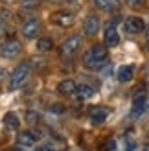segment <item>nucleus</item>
I'll return each instance as SVG.
<instances>
[{"instance_id":"obj_1","label":"nucleus","mask_w":149,"mask_h":151,"mask_svg":"<svg viewBox=\"0 0 149 151\" xmlns=\"http://www.w3.org/2000/svg\"><path fill=\"white\" fill-rule=\"evenodd\" d=\"M107 57H109V50H107L105 44H94V46L85 54L83 65L88 70H100L101 66L107 63Z\"/></svg>"},{"instance_id":"obj_2","label":"nucleus","mask_w":149,"mask_h":151,"mask_svg":"<svg viewBox=\"0 0 149 151\" xmlns=\"http://www.w3.org/2000/svg\"><path fill=\"white\" fill-rule=\"evenodd\" d=\"M29 76H32V68H29V65H28V63L19 65L17 68L11 72V76H9V83H7L9 90L22 88V87L26 85V81L29 79Z\"/></svg>"},{"instance_id":"obj_3","label":"nucleus","mask_w":149,"mask_h":151,"mask_svg":"<svg viewBox=\"0 0 149 151\" xmlns=\"http://www.w3.org/2000/svg\"><path fill=\"white\" fill-rule=\"evenodd\" d=\"M79 48H81V37L79 35H72L61 44V55L63 57H72V55H76L79 52Z\"/></svg>"},{"instance_id":"obj_4","label":"nucleus","mask_w":149,"mask_h":151,"mask_svg":"<svg viewBox=\"0 0 149 151\" xmlns=\"http://www.w3.org/2000/svg\"><path fill=\"white\" fill-rule=\"evenodd\" d=\"M123 29H125L129 35H138V33H142L144 29H145V22H144V19H140V17H136V15H133V17H127V19H125Z\"/></svg>"},{"instance_id":"obj_5","label":"nucleus","mask_w":149,"mask_h":151,"mask_svg":"<svg viewBox=\"0 0 149 151\" xmlns=\"http://www.w3.org/2000/svg\"><path fill=\"white\" fill-rule=\"evenodd\" d=\"M20 52H22V44H20L19 41H15V39L6 41L2 46H0V55L6 57V59H13V57H17Z\"/></svg>"},{"instance_id":"obj_6","label":"nucleus","mask_w":149,"mask_h":151,"mask_svg":"<svg viewBox=\"0 0 149 151\" xmlns=\"http://www.w3.org/2000/svg\"><path fill=\"white\" fill-rule=\"evenodd\" d=\"M50 20L54 22V24L61 26V28H70L74 22H76V19H74V15L70 11H55L50 15Z\"/></svg>"},{"instance_id":"obj_7","label":"nucleus","mask_w":149,"mask_h":151,"mask_svg":"<svg viewBox=\"0 0 149 151\" xmlns=\"http://www.w3.org/2000/svg\"><path fill=\"white\" fill-rule=\"evenodd\" d=\"M103 44L107 48H114L120 44V33L116 29V24H109L105 28V32H103Z\"/></svg>"},{"instance_id":"obj_8","label":"nucleus","mask_w":149,"mask_h":151,"mask_svg":"<svg viewBox=\"0 0 149 151\" xmlns=\"http://www.w3.org/2000/svg\"><path fill=\"white\" fill-rule=\"evenodd\" d=\"M20 33H22V37H26V39H35V37L41 33V22L37 20V19L28 20L26 24L22 26Z\"/></svg>"},{"instance_id":"obj_9","label":"nucleus","mask_w":149,"mask_h":151,"mask_svg":"<svg viewBox=\"0 0 149 151\" xmlns=\"http://www.w3.org/2000/svg\"><path fill=\"white\" fill-rule=\"evenodd\" d=\"M83 32H85L87 37H94L96 33L100 32V17H96V15H88V17L85 19Z\"/></svg>"},{"instance_id":"obj_10","label":"nucleus","mask_w":149,"mask_h":151,"mask_svg":"<svg viewBox=\"0 0 149 151\" xmlns=\"http://www.w3.org/2000/svg\"><path fill=\"white\" fill-rule=\"evenodd\" d=\"M94 6L103 13H114L120 9V0H94Z\"/></svg>"},{"instance_id":"obj_11","label":"nucleus","mask_w":149,"mask_h":151,"mask_svg":"<svg viewBox=\"0 0 149 151\" xmlns=\"http://www.w3.org/2000/svg\"><path fill=\"white\" fill-rule=\"evenodd\" d=\"M76 90H77V85H76L74 79H63V81H59V85H57V92L63 94V96H70V94L76 92Z\"/></svg>"},{"instance_id":"obj_12","label":"nucleus","mask_w":149,"mask_h":151,"mask_svg":"<svg viewBox=\"0 0 149 151\" xmlns=\"http://www.w3.org/2000/svg\"><path fill=\"white\" fill-rule=\"evenodd\" d=\"M107 116H109V111H107L105 107H94V109L90 111V122H92L94 125L103 124Z\"/></svg>"},{"instance_id":"obj_13","label":"nucleus","mask_w":149,"mask_h":151,"mask_svg":"<svg viewBox=\"0 0 149 151\" xmlns=\"http://www.w3.org/2000/svg\"><path fill=\"white\" fill-rule=\"evenodd\" d=\"M133 78H135V68L131 65H123L118 68V81L120 83H129Z\"/></svg>"},{"instance_id":"obj_14","label":"nucleus","mask_w":149,"mask_h":151,"mask_svg":"<svg viewBox=\"0 0 149 151\" xmlns=\"http://www.w3.org/2000/svg\"><path fill=\"white\" fill-rule=\"evenodd\" d=\"M17 144L24 146V147H32V146H35V137L32 133H19L17 134Z\"/></svg>"},{"instance_id":"obj_15","label":"nucleus","mask_w":149,"mask_h":151,"mask_svg":"<svg viewBox=\"0 0 149 151\" xmlns=\"http://www.w3.org/2000/svg\"><path fill=\"white\" fill-rule=\"evenodd\" d=\"M4 125L7 127V129H19V125H20V122H19V116L15 114V112H7V114L4 116Z\"/></svg>"},{"instance_id":"obj_16","label":"nucleus","mask_w":149,"mask_h":151,"mask_svg":"<svg viewBox=\"0 0 149 151\" xmlns=\"http://www.w3.org/2000/svg\"><path fill=\"white\" fill-rule=\"evenodd\" d=\"M35 48H37V52H42V54H44V52H50L52 48H54V41L48 39V37H41V39L37 41Z\"/></svg>"},{"instance_id":"obj_17","label":"nucleus","mask_w":149,"mask_h":151,"mask_svg":"<svg viewBox=\"0 0 149 151\" xmlns=\"http://www.w3.org/2000/svg\"><path fill=\"white\" fill-rule=\"evenodd\" d=\"M76 92H77V96L81 98V100H88V98L94 96V88L90 85H85V83H83V85H77Z\"/></svg>"},{"instance_id":"obj_18","label":"nucleus","mask_w":149,"mask_h":151,"mask_svg":"<svg viewBox=\"0 0 149 151\" xmlns=\"http://www.w3.org/2000/svg\"><path fill=\"white\" fill-rule=\"evenodd\" d=\"M147 100V90L144 85H140L135 88V94H133V103H140V101H145Z\"/></svg>"},{"instance_id":"obj_19","label":"nucleus","mask_w":149,"mask_h":151,"mask_svg":"<svg viewBox=\"0 0 149 151\" xmlns=\"http://www.w3.org/2000/svg\"><path fill=\"white\" fill-rule=\"evenodd\" d=\"M41 2H42V0H22L20 7H22V9H26V11H29V9H35Z\"/></svg>"},{"instance_id":"obj_20","label":"nucleus","mask_w":149,"mask_h":151,"mask_svg":"<svg viewBox=\"0 0 149 151\" xmlns=\"http://www.w3.org/2000/svg\"><path fill=\"white\" fill-rule=\"evenodd\" d=\"M135 149H136L135 138H133L131 134H127V137H125V151H135Z\"/></svg>"},{"instance_id":"obj_21","label":"nucleus","mask_w":149,"mask_h":151,"mask_svg":"<svg viewBox=\"0 0 149 151\" xmlns=\"http://www.w3.org/2000/svg\"><path fill=\"white\" fill-rule=\"evenodd\" d=\"M26 120H28L29 125H35L37 122H39V114H37V112H33V111H29L28 114H26Z\"/></svg>"},{"instance_id":"obj_22","label":"nucleus","mask_w":149,"mask_h":151,"mask_svg":"<svg viewBox=\"0 0 149 151\" xmlns=\"http://www.w3.org/2000/svg\"><path fill=\"white\" fill-rule=\"evenodd\" d=\"M125 4L131 7H142L145 4V0H125Z\"/></svg>"},{"instance_id":"obj_23","label":"nucleus","mask_w":149,"mask_h":151,"mask_svg":"<svg viewBox=\"0 0 149 151\" xmlns=\"http://www.w3.org/2000/svg\"><path fill=\"white\" fill-rule=\"evenodd\" d=\"M9 151H28V147H24V146H15V147H11Z\"/></svg>"},{"instance_id":"obj_24","label":"nucleus","mask_w":149,"mask_h":151,"mask_svg":"<svg viewBox=\"0 0 149 151\" xmlns=\"http://www.w3.org/2000/svg\"><path fill=\"white\" fill-rule=\"evenodd\" d=\"M4 33H6V24H4V22H0V39L4 37Z\"/></svg>"},{"instance_id":"obj_25","label":"nucleus","mask_w":149,"mask_h":151,"mask_svg":"<svg viewBox=\"0 0 149 151\" xmlns=\"http://www.w3.org/2000/svg\"><path fill=\"white\" fill-rule=\"evenodd\" d=\"M4 79H6V70L2 68V66H0V83H2Z\"/></svg>"},{"instance_id":"obj_26","label":"nucleus","mask_w":149,"mask_h":151,"mask_svg":"<svg viewBox=\"0 0 149 151\" xmlns=\"http://www.w3.org/2000/svg\"><path fill=\"white\" fill-rule=\"evenodd\" d=\"M37 151H54V149H50V147H46V146H41Z\"/></svg>"},{"instance_id":"obj_27","label":"nucleus","mask_w":149,"mask_h":151,"mask_svg":"<svg viewBox=\"0 0 149 151\" xmlns=\"http://www.w3.org/2000/svg\"><path fill=\"white\" fill-rule=\"evenodd\" d=\"M147 41H149V26H147Z\"/></svg>"}]
</instances>
